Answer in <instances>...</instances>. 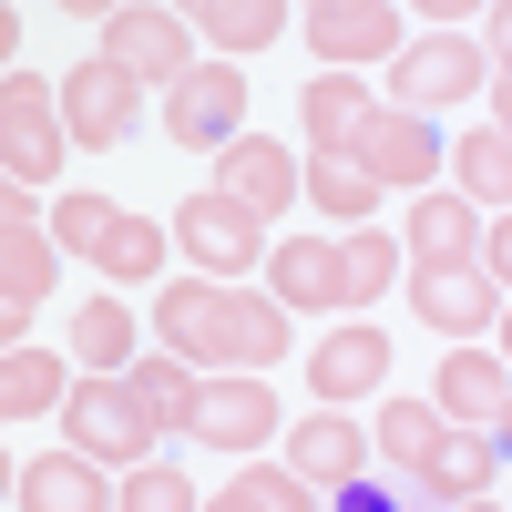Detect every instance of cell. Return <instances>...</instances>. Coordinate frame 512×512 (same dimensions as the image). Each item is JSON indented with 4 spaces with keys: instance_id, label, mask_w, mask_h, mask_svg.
Returning a JSON list of instances; mask_svg holds the SVG:
<instances>
[{
    "instance_id": "obj_5",
    "label": "cell",
    "mask_w": 512,
    "mask_h": 512,
    "mask_svg": "<svg viewBox=\"0 0 512 512\" xmlns=\"http://www.w3.org/2000/svg\"><path fill=\"white\" fill-rule=\"evenodd\" d=\"M62 113H52V82H41V72H0V175H11V185H52L62 175Z\"/></svg>"
},
{
    "instance_id": "obj_18",
    "label": "cell",
    "mask_w": 512,
    "mask_h": 512,
    "mask_svg": "<svg viewBox=\"0 0 512 512\" xmlns=\"http://www.w3.org/2000/svg\"><path fill=\"white\" fill-rule=\"evenodd\" d=\"M11 502L21 512H113V482H103V461H82L62 441V451H41V461L11 472Z\"/></svg>"
},
{
    "instance_id": "obj_37",
    "label": "cell",
    "mask_w": 512,
    "mask_h": 512,
    "mask_svg": "<svg viewBox=\"0 0 512 512\" xmlns=\"http://www.w3.org/2000/svg\"><path fill=\"white\" fill-rule=\"evenodd\" d=\"M0 226H41L31 216V185H11V175H0Z\"/></svg>"
},
{
    "instance_id": "obj_35",
    "label": "cell",
    "mask_w": 512,
    "mask_h": 512,
    "mask_svg": "<svg viewBox=\"0 0 512 512\" xmlns=\"http://www.w3.org/2000/svg\"><path fill=\"white\" fill-rule=\"evenodd\" d=\"M328 502H338V512H410V502H400L390 482H369V472H359V482H338Z\"/></svg>"
},
{
    "instance_id": "obj_34",
    "label": "cell",
    "mask_w": 512,
    "mask_h": 512,
    "mask_svg": "<svg viewBox=\"0 0 512 512\" xmlns=\"http://www.w3.org/2000/svg\"><path fill=\"white\" fill-rule=\"evenodd\" d=\"M103 226H113V205H103L93 185L52 195V216H41V236H52V256H93V246H103Z\"/></svg>"
},
{
    "instance_id": "obj_25",
    "label": "cell",
    "mask_w": 512,
    "mask_h": 512,
    "mask_svg": "<svg viewBox=\"0 0 512 512\" xmlns=\"http://www.w3.org/2000/svg\"><path fill=\"white\" fill-rule=\"evenodd\" d=\"M297 195H308L328 226H369L379 216V185L359 175V154H308L297 164Z\"/></svg>"
},
{
    "instance_id": "obj_9",
    "label": "cell",
    "mask_w": 512,
    "mask_h": 512,
    "mask_svg": "<svg viewBox=\"0 0 512 512\" xmlns=\"http://www.w3.org/2000/svg\"><path fill=\"white\" fill-rule=\"evenodd\" d=\"M287 31L318 41V72H369V62L400 52V11L390 0H308Z\"/></svg>"
},
{
    "instance_id": "obj_26",
    "label": "cell",
    "mask_w": 512,
    "mask_h": 512,
    "mask_svg": "<svg viewBox=\"0 0 512 512\" xmlns=\"http://www.w3.org/2000/svg\"><path fill=\"white\" fill-rule=\"evenodd\" d=\"M328 256H338V308H369V297H390V287H400V246L379 236V226H349Z\"/></svg>"
},
{
    "instance_id": "obj_10",
    "label": "cell",
    "mask_w": 512,
    "mask_h": 512,
    "mask_svg": "<svg viewBox=\"0 0 512 512\" xmlns=\"http://www.w3.org/2000/svg\"><path fill=\"white\" fill-rule=\"evenodd\" d=\"M52 113H62V144L103 154V144H123V134H134L144 93H134V82H123L113 62H72V82H52Z\"/></svg>"
},
{
    "instance_id": "obj_7",
    "label": "cell",
    "mask_w": 512,
    "mask_h": 512,
    "mask_svg": "<svg viewBox=\"0 0 512 512\" xmlns=\"http://www.w3.org/2000/svg\"><path fill=\"white\" fill-rule=\"evenodd\" d=\"M164 134H175L185 154H216L226 134H246V82H236V62H185L175 82H164Z\"/></svg>"
},
{
    "instance_id": "obj_33",
    "label": "cell",
    "mask_w": 512,
    "mask_h": 512,
    "mask_svg": "<svg viewBox=\"0 0 512 512\" xmlns=\"http://www.w3.org/2000/svg\"><path fill=\"white\" fill-rule=\"evenodd\" d=\"M195 502H205V492L175 472V461H154V451L123 461V482H113V512H195Z\"/></svg>"
},
{
    "instance_id": "obj_14",
    "label": "cell",
    "mask_w": 512,
    "mask_h": 512,
    "mask_svg": "<svg viewBox=\"0 0 512 512\" xmlns=\"http://www.w3.org/2000/svg\"><path fill=\"white\" fill-rule=\"evenodd\" d=\"M451 431H482L502 441V420H512V379H502V349L492 338H461V349L441 359V400H431Z\"/></svg>"
},
{
    "instance_id": "obj_8",
    "label": "cell",
    "mask_w": 512,
    "mask_h": 512,
    "mask_svg": "<svg viewBox=\"0 0 512 512\" xmlns=\"http://www.w3.org/2000/svg\"><path fill=\"white\" fill-rule=\"evenodd\" d=\"M410 308H420V328H441V338H492L502 328V287L472 267V256H420V267H410Z\"/></svg>"
},
{
    "instance_id": "obj_39",
    "label": "cell",
    "mask_w": 512,
    "mask_h": 512,
    "mask_svg": "<svg viewBox=\"0 0 512 512\" xmlns=\"http://www.w3.org/2000/svg\"><path fill=\"white\" fill-rule=\"evenodd\" d=\"M410 11H431V21H461V11H482V0H410Z\"/></svg>"
},
{
    "instance_id": "obj_6",
    "label": "cell",
    "mask_w": 512,
    "mask_h": 512,
    "mask_svg": "<svg viewBox=\"0 0 512 512\" xmlns=\"http://www.w3.org/2000/svg\"><path fill=\"white\" fill-rule=\"evenodd\" d=\"M62 431H72V451L82 461H103V472H123V461H144L154 451V431H144V410L134 400H123V379H93V369H82V379H62Z\"/></svg>"
},
{
    "instance_id": "obj_17",
    "label": "cell",
    "mask_w": 512,
    "mask_h": 512,
    "mask_svg": "<svg viewBox=\"0 0 512 512\" xmlns=\"http://www.w3.org/2000/svg\"><path fill=\"white\" fill-rule=\"evenodd\" d=\"M420 492H431L441 512L451 502H482L492 482H502V441H482V431H451V420H441V431H431V451H420V472H410Z\"/></svg>"
},
{
    "instance_id": "obj_42",
    "label": "cell",
    "mask_w": 512,
    "mask_h": 512,
    "mask_svg": "<svg viewBox=\"0 0 512 512\" xmlns=\"http://www.w3.org/2000/svg\"><path fill=\"white\" fill-rule=\"evenodd\" d=\"M164 11H195V0H164Z\"/></svg>"
},
{
    "instance_id": "obj_1",
    "label": "cell",
    "mask_w": 512,
    "mask_h": 512,
    "mask_svg": "<svg viewBox=\"0 0 512 512\" xmlns=\"http://www.w3.org/2000/svg\"><path fill=\"white\" fill-rule=\"evenodd\" d=\"M154 338H164L185 369H256V379H267V369L297 349V318L277 308L267 287L175 277V287H154Z\"/></svg>"
},
{
    "instance_id": "obj_36",
    "label": "cell",
    "mask_w": 512,
    "mask_h": 512,
    "mask_svg": "<svg viewBox=\"0 0 512 512\" xmlns=\"http://www.w3.org/2000/svg\"><path fill=\"white\" fill-rule=\"evenodd\" d=\"M31 338V297H0V349H21Z\"/></svg>"
},
{
    "instance_id": "obj_32",
    "label": "cell",
    "mask_w": 512,
    "mask_h": 512,
    "mask_svg": "<svg viewBox=\"0 0 512 512\" xmlns=\"http://www.w3.org/2000/svg\"><path fill=\"white\" fill-rule=\"evenodd\" d=\"M482 216L461 195H410V256H472Z\"/></svg>"
},
{
    "instance_id": "obj_38",
    "label": "cell",
    "mask_w": 512,
    "mask_h": 512,
    "mask_svg": "<svg viewBox=\"0 0 512 512\" xmlns=\"http://www.w3.org/2000/svg\"><path fill=\"white\" fill-rule=\"evenodd\" d=\"M11 62H21V11L0 0V72H11Z\"/></svg>"
},
{
    "instance_id": "obj_41",
    "label": "cell",
    "mask_w": 512,
    "mask_h": 512,
    "mask_svg": "<svg viewBox=\"0 0 512 512\" xmlns=\"http://www.w3.org/2000/svg\"><path fill=\"white\" fill-rule=\"evenodd\" d=\"M11 472H21V461H11V451H0V502H11Z\"/></svg>"
},
{
    "instance_id": "obj_2",
    "label": "cell",
    "mask_w": 512,
    "mask_h": 512,
    "mask_svg": "<svg viewBox=\"0 0 512 512\" xmlns=\"http://www.w3.org/2000/svg\"><path fill=\"white\" fill-rule=\"evenodd\" d=\"M482 82H492V62H482L461 31H420V41L390 52L379 103H390V113H441V103H482Z\"/></svg>"
},
{
    "instance_id": "obj_23",
    "label": "cell",
    "mask_w": 512,
    "mask_h": 512,
    "mask_svg": "<svg viewBox=\"0 0 512 512\" xmlns=\"http://www.w3.org/2000/svg\"><path fill=\"white\" fill-rule=\"evenodd\" d=\"M62 379H72V359H62V349H41V338L0 349V420H52Z\"/></svg>"
},
{
    "instance_id": "obj_15",
    "label": "cell",
    "mask_w": 512,
    "mask_h": 512,
    "mask_svg": "<svg viewBox=\"0 0 512 512\" xmlns=\"http://www.w3.org/2000/svg\"><path fill=\"white\" fill-rule=\"evenodd\" d=\"M216 195H226V205H246L256 226L287 216V205H297V154H287V144H267V134H226V144H216Z\"/></svg>"
},
{
    "instance_id": "obj_27",
    "label": "cell",
    "mask_w": 512,
    "mask_h": 512,
    "mask_svg": "<svg viewBox=\"0 0 512 512\" xmlns=\"http://www.w3.org/2000/svg\"><path fill=\"white\" fill-rule=\"evenodd\" d=\"M195 512H318V492L287 472V461H246V472L226 482V492H205Z\"/></svg>"
},
{
    "instance_id": "obj_11",
    "label": "cell",
    "mask_w": 512,
    "mask_h": 512,
    "mask_svg": "<svg viewBox=\"0 0 512 512\" xmlns=\"http://www.w3.org/2000/svg\"><path fill=\"white\" fill-rule=\"evenodd\" d=\"M185 431H195L205 451L246 461L256 441L277 431V400H267V379H256V369H226V379H195V410H185Z\"/></svg>"
},
{
    "instance_id": "obj_20",
    "label": "cell",
    "mask_w": 512,
    "mask_h": 512,
    "mask_svg": "<svg viewBox=\"0 0 512 512\" xmlns=\"http://www.w3.org/2000/svg\"><path fill=\"white\" fill-rule=\"evenodd\" d=\"M267 267V297L287 318H328L338 308V256H328V236H287V246H267L256 256Z\"/></svg>"
},
{
    "instance_id": "obj_3",
    "label": "cell",
    "mask_w": 512,
    "mask_h": 512,
    "mask_svg": "<svg viewBox=\"0 0 512 512\" xmlns=\"http://www.w3.org/2000/svg\"><path fill=\"white\" fill-rule=\"evenodd\" d=\"M93 62H113L134 93H164V82L195 62V21L164 11V0H123V11H103V52Z\"/></svg>"
},
{
    "instance_id": "obj_16",
    "label": "cell",
    "mask_w": 512,
    "mask_h": 512,
    "mask_svg": "<svg viewBox=\"0 0 512 512\" xmlns=\"http://www.w3.org/2000/svg\"><path fill=\"white\" fill-rule=\"evenodd\" d=\"M287 472L308 482V492H338V482H359V472H369V431H359V420H338V410H308V420H287Z\"/></svg>"
},
{
    "instance_id": "obj_22",
    "label": "cell",
    "mask_w": 512,
    "mask_h": 512,
    "mask_svg": "<svg viewBox=\"0 0 512 512\" xmlns=\"http://www.w3.org/2000/svg\"><path fill=\"white\" fill-rule=\"evenodd\" d=\"M113 379H123V400L144 410V431H185V410H195V379H205V369H185L175 349H154V359L134 349Z\"/></svg>"
},
{
    "instance_id": "obj_31",
    "label": "cell",
    "mask_w": 512,
    "mask_h": 512,
    "mask_svg": "<svg viewBox=\"0 0 512 512\" xmlns=\"http://www.w3.org/2000/svg\"><path fill=\"white\" fill-rule=\"evenodd\" d=\"M52 277H62V256H52V236L41 226H0V297H52Z\"/></svg>"
},
{
    "instance_id": "obj_4",
    "label": "cell",
    "mask_w": 512,
    "mask_h": 512,
    "mask_svg": "<svg viewBox=\"0 0 512 512\" xmlns=\"http://www.w3.org/2000/svg\"><path fill=\"white\" fill-rule=\"evenodd\" d=\"M164 246H175V256H195V277H216V287H246V267L267 256V226H256L246 205H226L216 185H205V195H185V205H175Z\"/></svg>"
},
{
    "instance_id": "obj_43",
    "label": "cell",
    "mask_w": 512,
    "mask_h": 512,
    "mask_svg": "<svg viewBox=\"0 0 512 512\" xmlns=\"http://www.w3.org/2000/svg\"><path fill=\"white\" fill-rule=\"evenodd\" d=\"M297 11H308V0H297Z\"/></svg>"
},
{
    "instance_id": "obj_28",
    "label": "cell",
    "mask_w": 512,
    "mask_h": 512,
    "mask_svg": "<svg viewBox=\"0 0 512 512\" xmlns=\"http://www.w3.org/2000/svg\"><path fill=\"white\" fill-rule=\"evenodd\" d=\"M134 318H123L113 308V297H82V308H72V369H93V379H113L123 359H134Z\"/></svg>"
},
{
    "instance_id": "obj_21",
    "label": "cell",
    "mask_w": 512,
    "mask_h": 512,
    "mask_svg": "<svg viewBox=\"0 0 512 512\" xmlns=\"http://www.w3.org/2000/svg\"><path fill=\"white\" fill-rule=\"evenodd\" d=\"M195 41L216 62H246V52H267V41H287V21H297V0H195Z\"/></svg>"
},
{
    "instance_id": "obj_13",
    "label": "cell",
    "mask_w": 512,
    "mask_h": 512,
    "mask_svg": "<svg viewBox=\"0 0 512 512\" xmlns=\"http://www.w3.org/2000/svg\"><path fill=\"white\" fill-rule=\"evenodd\" d=\"M349 154H359V175H369L379 195H420V185L441 175V134H431V113H390V103L369 113V134H359Z\"/></svg>"
},
{
    "instance_id": "obj_12",
    "label": "cell",
    "mask_w": 512,
    "mask_h": 512,
    "mask_svg": "<svg viewBox=\"0 0 512 512\" xmlns=\"http://www.w3.org/2000/svg\"><path fill=\"white\" fill-rule=\"evenodd\" d=\"M390 338H379L369 318H349V328H328L318 338V349H308V400L318 410H349V400H379V390H390Z\"/></svg>"
},
{
    "instance_id": "obj_30",
    "label": "cell",
    "mask_w": 512,
    "mask_h": 512,
    "mask_svg": "<svg viewBox=\"0 0 512 512\" xmlns=\"http://www.w3.org/2000/svg\"><path fill=\"white\" fill-rule=\"evenodd\" d=\"M93 267H103L113 287H144V277L164 267V226H154V216H113L103 246H93Z\"/></svg>"
},
{
    "instance_id": "obj_40",
    "label": "cell",
    "mask_w": 512,
    "mask_h": 512,
    "mask_svg": "<svg viewBox=\"0 0 512 512\" xmlns=\"http://www.w3.org/2000/svg\"><path fill=\"white\" fill-rule=\"evenodd\" d=\"M52 11H82V21H103V11H123V0H52Z\"/></svg>"
},
{
    "instance_id": "obj_24",
    "label": "cell",
    "mask_w": 512,
    "mask_h": 512,
    "mask_svg": "<svg viewBox=\"0 0 512 512\" xmlns=\"http://www.w3.org/2000/svg\"><path fill=\"white\" fill-rule=\"evenodd\" d=\"M441 164L461 175V205H472V216H502V205H512V144H502V123H472Z\"/></svg>"
},
{
    "instance_id": "obj_19",
    "label": "cell",
    "mask_w": 512,
    "mask_h": 512,
    "mask_svg": "<svg viewBox=\"0 0 512 512\" xmlns=\"http://www.w3.org/2000/svg\"><path fill=\"white\" fill-rule=\"evenodd\" d=\"M369 113H379V93L359 72H318L308 93H297V134H308V154H349L369 134Z\"/></svg>"
},
{
    "instance_id": "obj_29",
    "label": "cell",
    "mask_w": 512,
    "mask_h": 512,
    "mask_svg": "<svg viewBox=\"0 0 512 512\" xmlns=\"http://www.w3.org/2000/svg\"><path fill=\"white\" fill-rule=\"evenodd\" d=\"M431 431H441V410H431V400H379V420H369V461H390V472H420Z\"/></svg>"
}]
</instances>
